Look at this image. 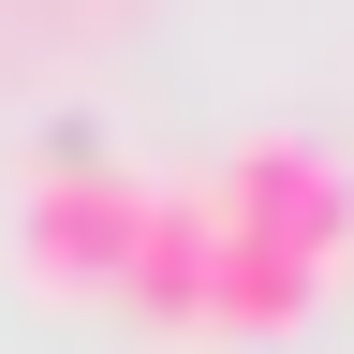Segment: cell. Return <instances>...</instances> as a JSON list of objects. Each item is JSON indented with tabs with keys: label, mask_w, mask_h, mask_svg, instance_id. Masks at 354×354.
Returning <instances> with one entry per match:
<instances>
[{
	"label": "cell",
	"mask_w": 354,
	"mask_h": 354,
	"mask_svg": "<svg viewBox=\"0 0 354 354\" xmlns=\"http://www.w3.org/2000/svg\"><path fill=\"white\" fill-rule=\"evenodd\" d=\"M133 207H148V177H133L104 133H44V148H30V192H15V266H30V295H118Z\"/></svg>",
	"instance_id": "1"
},
{
	"label": "cell",
	"mask_w": 354,
	"mask_h": 354,
	"mask_svg": "<svg viewBox=\"0 0 354 354\" xmlns=\"http://www.w3.org/2000/svg\"><path fill=\"white\" fill-rule=\"evenodd\" d=\"M207 207H221L236 251H281L295 281H339L354 266V162L310 148V133H251V148L207 177Z\"/></svg>",
	"instance_id": "2"
},
{
	"label": "cell",
	"mask_w": 354,
	"mask_h": 354,
	"mask_svg": "<svg viewBox=\"0 0 354 354\" xmlns=\"http://www.w3.org/2000/svg\"><path fill=\"white\" fill-rule=\"evenodd\" d=\"M207 281H221V207H207V177H148L118 295L148 310V325H177V339H207Z\"/></svg>",
	"instance_id": "3"
}]
</instances>
